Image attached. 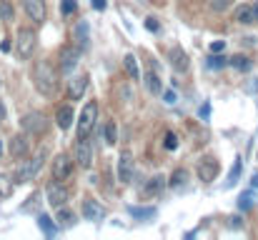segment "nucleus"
Returning <instances> with one entry per match:
<instances>
[{"label": "nucleus", "mask_w": 258, "mask_h": 240, "mask_svg": "<svg viewBox=\"0 0 258 240\" xmlns=\"http://www.w3.org/2000/svg\"><path fill=\"white\" fill-rule=\"evenodd\" d=\"M208 113H211V108H208V105H203V108H201V118H208Z\"/></svg>", "instance_id": "79ce46f5"}, {"label": "nucleus", "mask_w": 258, "mask_h": 240, "mask_svg": "<svg viewBox=\"0 0 258 240\" xmlns=\"http://www.w3.org/2000/svg\"><path fill=\"white\" fill-rule=\"evenodd\" d=\"M81 55H83V48L81 45H66L60 50V73H71L78 65Z\"/></svg>", "instance_id": "1a4fd4ad"}, {"label": "nucleus", "mask_w": 258, "mask_h": 240, "mask_svg": "<svg viewBox=\"0 0 258 240\" xmlns=\"http://www.w3.org/2000/svg\"><path fill=\"white\" fill-rule=\"evenodd\" d=\"M251 205H253V195H251V193H243V195L238 198V208H241V210H248Z\"/></svg>", "instance_id": "72a5a7b5"}, {"label": "nucleus", "mask_w": 258, "mask_h": 240, "mask_svg": "<svg viewBox=\"0 0 258 240\" xmlns=\"http://www.w3.org/2000/svg\"><path fill=\"white\" fill-rule=\"evenodd\" d=\"M231 225L233 228H241V218H231Z\"/></svg>", "instance_id": "37998d69"}, {"label": "nucleus", "mask_w": 258, "mask_h": 240, "mask_svg": "<svg viewBox=\"0 0 258 240\" xmlns=\"http://www.w3.org/2000/svg\"><path fill=\"white\" fill-rule=\"evenodd\" d=\"M168 60H171V65L178 70V73H183V70H188V65H190V60H188V55H185V50L183 48H171L168 50Z\"/></svg>", "instance_id": "f3484780"}, {"label": "nucleus", "mask_w": 258, "mask_h": 240, "mask_svg": "<svg viewBox=\"0 0 258 240\" xmlns=\"http://www.w3.org/2000/svg\"><path fill=\"white\" fill-rule=\"evenodd\" d=\"M236 23H241V25H253L258 23V15H256V8L253 5H241V8H236Z\"/></svg>", "instance_id": "a211bd4d"}, {"label": "nucleus", "mask_w": 258, "mask_h": 240, "mask_svg": "<svg viewBox=\"0 0 258 240\" xmlns=\"http://www.w3.org/2000/svg\"><path fill=\"white\" fill-rule=\"evenodd\" d=\"M166 148H168V150H175V148H178V135H175L173 130L166 133Z\"/></svg>", "instance_id": "f704fd0d"}, {"label": "nucleus", "mask_w": 258, "mask_h": 240, "mask_svg": "<svg viewBox=\"0 0 258 240\" xmlns=\"http://www.w3.org/2000/svg\"><path fill=\"white\" fill-rule=\"evenodd\" d=\"M218 170H221V165H218V160L213 158V155L201 158L198 160V168H196L198 180H203V183H213V180L218 178Z\"/></svg>", "instance_id": "6e6552de"}, {"label": "nucleus", "mask_w": 258, "mask_h": 240, "mask_svg": "<svg viewBox=\"0 0 258 240\" xmlns=\"http://www.w3.org/2000/svg\"><path fill=\"white\" fill-rule=\"evenodd\" d=\"M251 185H253V188H258V173H256V175H253V180H251Z\"/></svg>", "instance_id": "a18cd8bd"}, {"label": "nucleus", "mask_w": 258, "mask_h": 240, "mask_svg": "<svg viewBox=\"0 0 258 240\" xmlns=\"http://www.w3.org/2000/svg\"><path fill=\"white\" fill-rule=\"evenodd\" d=\"M20 125H23V130L30 133V135H43V133L48 130V118H45L43 113H28V115L20 120Z\"/></svg>", "instance_id": "0eeeda50"}, {"label": "nucleus", "mask_w": 258, "mask_h": 240, "mask_svg": "<svg viewBox=\"0 0 258 240\" xmlns=\"http://www.w3.org/2000/svg\"><path fill=\"white\" fill-rule=\"evenodd\" d=\"M73 38H76V45H81V48L86 50V48H88V23H86V20H81V23L76 25Z\"/></svg>", "instance_id": "b1692460"}, {"label": "nucleus", "mask_w": 258, "mask_h": 240, "mask_svg": "<svg viewBox=\"0 0 258 240\" xmlns=\"http://www.w3.org/2000/svg\"><path fill=\"white\" fill-rule=\"evenodd\" d=\"M90 5H93V10H105L108 0H90Z\"/></svg>", "instance_id": "58836bf2"}, {"label": "nucleus", "mask_w": 258, "mask_h": 240, "mask_svg": "<svg viewBox=\"0 0 258 240\" xmlns=\"http://www.w3.org/2000/svg\"><path fill=\"white\" fill-rule=\"evenodd\" d=\"M226 65H228V58H223V55H218V53H213V55L208 58V68H213V70L226 68Z\"/></svg>", "instance_id": "7c9ffc66"}, {"label": "nucleus", "mask_w": 258, "mask_h": 240, "mask_svg": "<svg viewBox=\"0 0 258 240\" xmlns=\"http://www.w3.org/2000/svg\"><path fill=\"white\" fill-rule=\"evenodd\" d=\"M146 28H148L151 33H158V30H161V25H158L156 18H146Z\"/></svg>", "instance_id": "c9c22d12"}, {"label": "nucleus", "mask_w": 258, "mask_h": 240, "mask_svg": "<svg viewBox=\"0 0 258 240\" xmlns=\"http://www.w3.org/2000/svg\"><path fill=\"white\" fill-rule=\"evenodd\" d=\"M223 48H226L223 40H213V43H211V53H223Z\"/></svg>", "instance_id": "e433bc0d"}, {"label": "nucleus", "mask_w": 258, "mask_h": 240, "mask_svg": "<svg viewBox=\"0 0 258 240\" xmlns=\"http://www.w3.org/2000/svg\"><path fill=\"white\" fill-rule=\"evenodd\" d=\"M163 100H166L168 105H173V103H175V93H173V90H163Z\"/></svg>", "instance_id": "ea45409f"}, {"label": "nucleus", "mask_w": 258, "mask_h": 240, "mask_svg": "<svg viewBox=\"0 0 258 240\" xmlns=\"http://www.w3.org/2000/svg\"><path fill=\"white\" fill-rule=\"evenodd\" d=\"M90 163H93V148H90L88 138H78V145H76V165H81L83 170H88Z\"/></svg>", "instance_id": "4468645a"}, {"label": "nucleus", "mask_w": 258, "mask_h": 240, "mask_svg": "<svg viewBox=\"0 0 258 240\" xmlns=\"http://www.w3.org/2000/svg\"><path fill=\"white\" fill-rule=\"evenodd\" d=\"M228 5H231V0H216V3H213V10L221 13V10H226Z\"/></svg>", "instance_id": "4c0bfd02"}, {"label": "nucleus", "mask_w": 258, "mask_h": 240, "mask_svg": "<svg viewBox=\"0 0 258 240\" xmlns=\"http://www.w3.org/2000/svg\"><path fill=\"white\" fill-rule=\"evenodd\" d=\"M43 163H45V148L43 150H38L33 158H25L23 160V165L18 168V173H15V183H30L35 175H38V170L43 168Z\"/></svg>", "instance_id": "f03ea898"}, {"label": "nucleus", "mask_w": 258, "mask_h": 240, "mask_svg": "<svg viewBox=\"0 0 258 240\" xmlns=\"http://www.w3.org/2000/svg\"><path fill=\"white\" fill-rule=\"evenodd\" d=\"M45 198H48V203L58 210V208L68 205V200H71V190H68L60 180H53V183L45 185Z\"/></svg>", "instance_id": "39448f33"}, {"label": "nucleus", "mask_w": 258, "mask_h": 240, "mask_svg": "<svg viewBox=\"0 0 258 240\" xmlns=\"http://www.w3.org/2000/svg\"><path fill=\"white\" fill-rule=\"evenodd\" d=\"M0 158H3V140H0Z\"/></svg>", "instance_id": "49530a36"}, {"label": "nucleus", "mask_w": 258, "mask_h": 240, "mask_svg": "<svg viewBox=\"0 0 258 240\" xmlns=\"http://www.w3.org/2000/svg\"><path fill=\"white\" fill-rule=\"evenodd\" d=\"M128 213L133 215V218H138V220H148V218H156V208H136V205H131L128 208Z\"/></svg>", "instance_id": "393cba45"}, {"label": "nucleus", "mask_w": 258, "mask_h": 240, "mask_svg": "<svg viewBox=\"0 0 258 240\" xmlns=\"http://www.w3.org/2000/svg\"><path fill=\"white\" fill-rule=\"evenodd\" d=\"M30 78H33V85H35V90L40 95L53 98L58 93V73L48 60H35L33 70H30Z\"/></svg>", "instance_id": "f257e3e1"}, {"label": "nucleus", "mask_w": 258, "mask_h": 240, "mask_svg": "<svg viewBox=\"0 0 258 240\" xmlns=\"http://www.w3.org/2000/svg\"><path fill=\"white\" fill-rule=\"evenodd\" d=\"M5 120V105H3V100H0V123Z\"/></svg>", "instance_id": "c03bdc74"}, {"label": "nucleus", "mask_w": 258, "mask_h": 240, "mask_svg": "<svg viewBox=\"0 0 258 240\" xmlns=\"http://www.w3.org/2000/svg\"><path fill=\"white\" fill-rule=\"evenodd\" d=\"M0 18H3L5 23L13 20V5H10L8 0H0Z\"/></svg>", "instance_id": "473e14b6"}, {"label": "nucleus", "mask_w": 258, "mask_h": 240, "mask_svg": "<svg viewBox=\"0 0 258 240\" xmlns=\"http://www.w3.org/2000/svg\"><path fill=\"white\" fill-rule=\"evenodd\" d=\"M13 188H15V180H10L8 175L0 173V198H10L13 195Z\"/></svg>", "instance_id": "cd10ccee"}, {"label": "nucleus", "mask_w": 258, "mask_h": 240, "mask_svg": "<svg viewBox=\"0 0 258 240\" xmlns=\"http://www.w3.org/2000/svg\"><path fill=\"white\" fill-rule=\"evenodd\" d=\"M88 90V75H73V78L68 80V98L71 100H81L83 98V93Z\"/></svg>", "instance_id": "2eb2a0df"}, {"label": "nucleus", "mask_w": 258, "mask_h": 240, "mask_svg": "<svg viewBox=\"0 0 258 240\" xmlns=\"http://www.w3.org/2000/svg\"><path fill=\"white\" fill-rule=\"evenodd\" d=\"M8 50H10V40H3L0 43V53H8Z\"/></svg>", "instance_id": "a19ab883"}, {"label": "nucleus", "mask_w": 258, "mask_h": 240, "mask_svg": "<svg viewBox=\"0 0 258 240\" xmlns=\"http://www.w3.org/2000/svg\"><path fill=\"white\" fill-rule=\"evenodd\" d=\"M38 228H40V230H43L48 238H53V235L58 233V228H60V225H58V223H53V220H50L45 213H40V215H38Z\"/></svg>", "instance_id": "5701e85b"}, {"label": "nucleus", "mask_w": 258, "mask_h": 240, "mask_svg": "<svg viewBox=\"0 0 258 240\" xmlns=\"http://www.w3.org/2000/svg\"><path fill=\"white\" fill-rule=\"evenodd\" d=\"M81 210H83V218L90 220V223H100V220L108 215V213H105V208H103L98 200H93V198H83Z\"/></svg>", "instance_id": "9d476101"}, {"label": "nucleus", "mask_w": 258, "mask_h": 240, "mask_svg": "<svg viewBox=\"0 0 258 240\" xmlns=\"http://www.w3.org/2000/svg\"><path fill=\"white\" fill-rule=\"evenodd\" d=\"M123 68H125V75L131 80H141V68H138V60H136V55H125L123 58Z\"/></svg>", "instance_id": "412c9836"}, {"label": "nucleus", "mask_w": 258, "mask_h": 240, "mask_svg": "<svg viewBox=\"0 0 258 240\" xmlns=\"http://www.w3.org/2000/svg\"><path fill=\"white\" fill-rule=\"evenodd\" d=\"M241 168H243V160H241V158H236V160H233V168H231V173H228L226 188H233V185L238 183V178H241Z\"/></svg>", "instance_id": "bb28decb"}, {"label": "nucleus", "mask_w": 258, "mask_h": 240, "mask_svg": "<svg viewBox=\"0 0 258 240\" xmlns=\"http://www.w3.org/2000/svg\"><path fill=\"white\" fill-rule=\"evenodd\" d=\"M103 130H105V143H108V145H115V143H118V130H115V123H113V120H108Z\"/></svg>", "instance_id": "c756f323"}, {"label": "nucleus", "mask_w": 258, "mask_h": 240, "mask_svg": "<svg viewBox=\"0 0 258 240\" xmlns=\"http://www.w3.org/2000/svg\"><path fill=\"white\" fill-rule=\"evenodd\" d=\"M133 155L128 153V150H123L120 153V158H118V180L123 183V185H128L131 180H133Z\"/></svg>", "instance_id": "9b49d317"}, {"label": "nucleus", "mask_w": 258, "mask_h": 240, "mask_svg": "<svg viewBox=\"0 0 258 240\" xmlns=\"http://www.w3.org/2000/svg\"><path fill=\"white\" fill-rule=\"evenodd\" d=\"M163 188H166V178H163V175H153V178L146 183V188L141 190V198H156V195L163 193Z\"/></svg>", "instance_id": "dca6fc26"}, {"label": "nucleus", "mask_w": 258, "mask_h": 240, "mask_svg": "<svg viewBox=\"0 0 258 240\" xmlns=\"http://www.w3.org/2000/svg\"><path fill=\"white\" fill-rule=\"evenodd\" d=\"M28 153H30V143H28V138H25L23 133L13 135V138H10V155H13L15 160H25L28 158Z\"/></svg>", "instance_id": "ddd939ff"}, {"label": "nucleus", "mask_w": 258, "mask_h": 240, "mask_svg": "<svg viewBox=\"0 0 258 240\" xmlns=\"http://www.w3.org/2000/svg\"><path fill=\"white\" fill-rule=\"evenodd\" d=\"M55 223H58L60 228H73V225H76V213H71V210H68V208L63 205V208H58Z\"/></svg>", "instance_id": "4be33fe9"}, {"label": "nucleus", "mask_w": 258, "mask_h": 240, "mask_svg": "<svg viewBox=\"0 0 258 240\" xmlns=\"http://www.w3.org/2000/svg\"><path fill=\"white\" fill-rule=\"evenodd\" d=\"M228 65L236 68V70H248L251 68V60L246 55H233V58H228Z\"/></svg>", "instance_id": "c85d7f7f"}, {"label": "nucleus", "mask_w": 258, "mask_h": 240, "mask_svg": "<svg viewBox=\"0 0 258 240\" xmlns=\"http://www.w3.org/2000/svg\"><path fill=\"white\" fill-rule=\"evenodd\" d=\"M253 8H256V15H258V0H256V3H253Z\"/></svg>", "instance_id": "de8ad7c7"}, {"label": "nucleus", "mask_w": 258, "mask_h": 240, "mask_svg": "<svg viewBox=\"0 0 258 240\" xmlns=\"http://www.w3.org/2000/svg\"><path fill=\"white\" fill-rule=\"evenodd\" d=\"M95 120H98V103L95 100H88L81 110V118H78V138H90L93 128H95Z\"/></svg>", "instance_id": "20e7f679"}, {"label": "nucleus", "mask_w": 258, "mask_h": 240, "mask_svg": "<svg viewBox=\"0 0 258 240\" xmlns=\"http://www.w3.org/2000/svg\"><path fill=\"white\" fill-rule=\"evenodd\" d=\"M188 183V170H183V168H178L175 173L171 175V180H168V185H171L173 190H178V188H183Z\"/></svg>", "instance_id": "a878e982"}, {"label": "nucleus", "mask_w": 258, "mask_h": 240, "mask_svg": "<svg viewBox=\"0 0 258 240\" xmlns=\"http://www.w3.org/2000/svg\"><path fill=\"white\" fill-rule=\"evenodd\" d=\"M15 48H18V55L23 60H28L38 48V33L33 28H20L18 35H15Z\"/></svg>", "instance_id": "7ed1b4c3"}, {"label": "nucleus", "mask_w": 258, "mask_h": 240, "mask_svg": "<svg viewBox=\"0 0 258 240\" xmlns=\"http://www.w3.org/2000/svg\"><path fill=\"white\" fill-rule=\"evenodd\" d=\"M55 125H58L60 130H68V128L73 125V108H71V105H60V108H58V113H55Z\"/></svg>", "instance_id": "6ab92c4d"}, {"label": "nucleus", "mask_w": 258, "mask_h": 240, "mask_svg": "<svg viewBox=\"0 0 258 240\" xmlns=\"http://www.w3.org/2000/svg\"><path fill=\"white\" fill-rule=\"evenodd\" d=\"M23 8H25L28 18L35 25H43L45 23V3L43 0H23Z\"/></svg>", "instance_id": "f8f14e48"}, {"label": "nucleus", "mask_w": 258, "mask_h": 240, "mask_svg": "<svg viewBox=\"0 0 258 240\" xmlns=\"http://www.w3.org/2000/svg\"><path fill=\"white\" fill-rule=\"evenodd\" d=\"M73 170H76V160L71 158L68 153H60V155H55V160H53V168H50V173H53V180H60V183H66V180L73 175Z\"/></svg>", "instance_id": "423d86ee"}, {"label": "nucleus", "mask_w": 258, "mask_h": 240, "mask_svg": "<svg viewBox=\"0 0 258 240\" xmlns=\"http://www.w3.org/2000/svg\"><path fill=\"white\" fill-rule=\"evenodd\" d=\"M76 10H78V3H76V0H60V13H63V18H71Z\"/></svg>", "instance_id": "2f4dec72"}, {"label": "nucleus", "mask_w": 258, "mask_h": 240, "mask_svg": "<svg viewBox=\"0 0 258 240\" xmlns=\"http://www.w3.org/2000/svg\"><path fill=\"white\" fill-rule=\"evenodd\" d=\"M143 85L148 88V93H151V95H163V83H161V78H158L153 70L143 73Z\"/></svg>", "instance_id": "aec40b11"}]
</instances>
